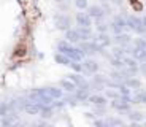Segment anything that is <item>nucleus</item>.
<instances>
[{
  "instance_id": "obj_1",
  "label": "nucleus",
  "mask_w": 146,
  "mask_h": 127,
  "mask_svg": "<svg viewBox=\"0 0 146 127\" xmlns=\"http://www.w3.org/2000/svg\"><path fill=\"white\" fill-rule=\"evenodd\" d=\"M51 19H52V24H54L56 30H59V32H65L67 29L73 27V24H75V22H73V18L68 13L59 11V10H56L54 13H52Z\"/></svg>"
},
{
  "instance_id": "obj_38",
  "label": "nucleus",
  "mask_w": 146,
  "mask_h": 127,
  "mask_svg": "<svg viewBox=\"0 0 146 127\" xmlns=\"http://www.w3.org/2000/svg\"><path fill=\"white\" fill-rule=\"evenodd\" d=\"M102 2H110V0H102Z\"/></svg>"
},
{
  "instance_id": "obj_36",
  "label": "nucleus",
  "mask_w": 146,
  "mask_h": 127,
  "mask_svg": "<svg viewBox=\"0 0 146 127\" xmlns=\"http://www.w3.org/2000/svg\"><path fill=\"white\" fill-rule=\"evenodd\" d=\"M52 2H54V3L57 5V3H64V2H67V0H52Z\"/></svg>"
},
{
  "instance_id": "obj_14",
  "label": "nucleus",
  "mask_w": 146,
  "mask_h": 127,
  "mask_svg": "<svg viewBox=\"0 0 146 127\" xmlns=\"http://www.w3.org/2000/svg\"><path fill=\"white\" fill-rule=\"evenodd\" d=\"M64 38H65L67 41H70V43H73V45H78L81 41V37H80V33H78L76 27L67 29L65 32H64Z\"/></svg>"
},
{
  "instance_id": "obj_31",
  "label": "nucleus",
  "mask_w": 146,
  "mask_h": 127,
  "mask_svg": "<svg viewBox=\"0 0 146 127\" xmlns=\"http://www.w3.org/2000/svg\"><path fill=\"white\" fill-rule=\"evenodd\" d=\"M10 113V105H8V102H0V118L5 116V114H8Z\"/></svg>"
},
{
  "instance_id": "obj_15",
  "label": "nucleus",
  "mask_w": 146,
  "mask_h": 127,
  "mask_svg": "<svg viewBox=\"0 0 146 127\" xmlns=\"http://www.w3.org/2000/svg\"><path fill=\"white\" fill-rule=\"evenodd\" d=\"M76 30L78 33H80L81 37V40H94V37H95V30L94 27H80V25H76Z\"/></svg>"
},
{
  "instance_id": "obj_13",
  "label": "nucleus",
  "mask_w": 146,
  "mask_h": 127,
  "mask_svg": "<svg viewBox=\"0 0 146 127\" xmlns=\"http://www.w3.org/2000/svg\"><path fill=\"white\" fill-rule=\"evenodd\" d=\"M91 89H86V87H76L75 91V97L78 98L80 105H89V95H91Z\"/></svg>"
},
{
  "instance_id": "obj_39",
  "label": "nucleus",
  "mask_w": 146,
  "mask_h": 127,
  "mask_svg": "<svg viewBox=\"0 0 146 127\" xmlns=\"http://www.w3.org/2000/svg\"><path fill=\"white\" fill-rule=\"evenodd\" d=\"M145 13H146V10H145Z\"/></svg>"
},
{
  "instance_id": "obj_21",
  "label": "nucleus",
  "mask_w": 146,
  "mask_h": 127,
  "mask_svg": "<svg viewBox=\"0 0 146 127\" xmlns=\"http://www.w3.org/2000/svg\"><path fill=\"white\" fill-rule=\"evenodd\" d=\"M56 110L52 108V105H43L40 110V114H38V118H43V119H48V121H51L52 118H54L56 114Z\"/></svg>"
},
{
  "instance_id": "obj_9",
  "label": "nucleus",
  "mask_w": 146,
  "mask_h": 127,
  "mask_svg": "<svg viewBox=\"0 0 146 127\" xmlns=\"http://www.w3.org/2000/svg\"><path fill=\"white\" fill-rule=\"evenodd\" d=\"M125 118H127V122H138V124H141L143 121H145V118H146V113H143L141 110L132 106V108L125 113Z\"/></svg>"
},
{
  "instance_id": "obj_11",
  "label": "nucleus",
  "mask_w": 146,
  "mask_h": 127,
  "mask_svg": "<svg viewBox=\"0 0 146 127\" xmlns=\"http://www.w3.org/2000/svg\"><path fill=\"white\" fill-rule=\"evenodd\" d=\"M94 40L99 41L103 48H111V46H113V37H111V33H110V32H100V33L95 32Z\"/></svg>"
},
{
  "instance_id": "obj_18",
  "label": "nucleus",
  "mask_w": 146,
  "mask_h": 127,
  "mask_svg": "<svg viewBox=\"0 0 146 127\" xmlns=\"http://www.w3.org/2000/svg\"><path fill=\"white\" fill-rule=\"evenodd\" d=\"M106 122H108V127H116V126H125L127 121L122 119L121 114H106Z\"/></svg>"
},
{
  "instance_id": "obj_10",
  "label": "nucleus",
  "mask_w": 146,
  "mask_h": 127,
  "mask_svg": "<svg viewBox=\"0 0 146 127\" xmlns=\"http://www.w3.org/2000/svg\"><path fill=\"white\" fill-rule=\"evenodd\" d=\"M41 106H43V103H38V102H29V103H26V105H24V108H22L21 113H24V114H27V116L38 118Z\"/></svg>"
},
{
  "instance_id": "obj_34",
  "label": "nucleus",
  "mask_w": 146,
  "mask_h": 127,
  "mask_svg": "<svg viewBox=\"0 0 146 127\" xmlns=\"http://www.w3.org/2000/svg\"><path fill=\"white\" fill-rule=\"evenodd\" d=\"M111 2V5H113L114 8H122L124 7V0H110Z\"/></svg>"
},
{
  "instance_id": "obj_8",
  "label": "nucleus",
  "mask_w": 146,
  "mask_h": 127,
  "mask_svg": "<svg viewBox=\"0 0 146 127\" xmlns=\"http://www.w3.org/2000/svg\"><path fill=\"white\" fill-rule=\"evenodd\" d=\"M113 37V45H119V46H129L133 40V37H132V32L129 30H124V32L121 33H116V35H111Z\"/></svg>"
},
{
  "instance_id": "obj_7",
  "label": "nucleus",
  "mask_w": 146,
  "mask_h": 127,
  "mask_svg": "<svg viewBox=\"0 0 146 127\" xmlns=\"http://www.w3.org/2000/svg\"><path fill=\"white\" fill-rule=\"evenodd\" d=\"M86 13L94 19V22L100 21V19H106V15H105V10H103L102 3H89Z\"/></svg>"
},
{
  "instance_id": "obj_26",
  "label": "nucleus",
  "mask_w": 146,
  "mask_h": 127,
  "mask_svg": "<svg viewBox=\"0 0 146 127\" xmlns=\"http://www.w3.org/2000/svg\"><path fill=\"white\" fill-rule=\"evenodd\" d=\"M106 62L110 64V67H111V68H124V61H122V59H119V57H114L113 54L106 59Z\"/></svg>"
},
{
  "instance_id": "obj_35",
  "label": "nucleus",
  "mask_w": 146,
  "mask_h": 127,
  "mask_svg": "<svg viewBox=\"0 0 146 127\" xmlns=\"http://www.w3.org/2000/svg\"><path fill=\"white\" fill-rule=\"evenodd\" d=\"M138 67H140V75L146 76V61L140 62V64H138Z\"/></svg>"
},
{
  "instance_id": "obj_3",
  "label": "nucleus",
  "mask_w": 146,
  "mask_h": 127,
  "mask_svg": "<svg viewBox=\"0 0 146 127\" xmlns=\"http://www.w3.org/2000/svg\"><path fill=\"white\" fill-rule=\"evenodd\" d=\"M106 80H108V75H103V73H100V72L91 75V78H89L91 89L94 92H102L106 87Z\"/></svg>"
},
{
  "instance_id": "obj_5",
  "label": "nucleus",
  "mask_w": 146,
  "mask_h": 127,
  "mask_svg": "<svg viewBox=\"0 0 146 127\" xmlns=\"http://www.w3.org/2000/svg\"><path fill=\"white\" fill-rule=\"evenodd\" d=\"M108 106H110V110H113L114 113H117L121 116H125V113H127L133 105H132V103H127V102L119 100V98H113V100L108 102Z\"/></svg>"
},
{
  "instance_id": "obj_23",
  "label": "nucleus",
  "mask_w": 146,
  "mask_h": 127,
  "mask_svg": "<svg viewBox=\"0 0 146 127\" xmlns=\"http://www.w3.org/2000/svg\"><path fill=\"white\" fill-rule=\"evenodd\" d=\"M94 30L97 33H100V32H110V21H106V19L95 21L94 22Z\"/></svg>"
},
{
  "instance_id": "obj_17",
  "label": "nucleus",
  "mask_w": 146,
  "mask_h": 127,
  "mask_svg": "<svg viewBox=\"0 0 146 127\" xmlns=\"http://www.w3.org/2000/svg\"><path fill=\"white\" fill-rule=\"evenodd\" d=\"M44 89H46L48 95H51L52 98H62V95L65 94L59 84H49V86H44Z\"/></svg>"
},
{
  "instance_id": "obj_12",
  "label": "nucleus",
  "mask_w": 146,
  "mask_h": 127,
  "mask_svg": "<svg viewBox=\"0 0 146 127\" xmlns=\"http://www.w3.org/2000/svg\"><path fill=\"white\" fill-rule=\"evenodd\" d=\"M89 105H108V98L105 97V94L103 92H91V95H89Z\"/></svg>"
},
{
  "instance_id": "obj_27",
  "label": "nucleus",
  "mask_w": 146,
  "mask_h": 127,
  "mask_svg": "<svg viewBox=\"0 0 146 127\" xmlns=\"http://www.w3.org/2000/svg\"><path fill=\"white\" fill-rule=\"evenodd\" d=\"M103 94H105V97L108 98V100H113V98H119V91L117 89H114V87H105L103 89Z\"/></svg>"
},
{
  "instance_id": "obj_30",
  "label": "nucleus",
  "mask_w": 146,
  "mask_h": 127,
  "mask_svg": "<svg viewBox=\"0 0 146 127\" xmlns=\"http://www.w3.org/2000/svg\"><path fill=\"white\" fill-rule=\"evenodd\" d=\"M91 124L94 127H108V122H106V118L105 116H103V118H95Z\"/></svg>"
},
{
  "instance_id": "obj_28",
  "label": "nucleus",
  "mask_w": 146,
  "mask_h": 127,
  "mask_svg": "<svg viewBox=\"0 0 146 127\" xmlns=\"http://www.w3.org/2000/svg\"><path fill=\"white\" fill-rule=\"evenodd\" d=\"M27 51H29L27 45H18V46L15 48V53H13V56H15V57H24V56L27 54Z\"/></svg>"
},
{
  "instance_id": "obj_6",
  "label": "nucleus",
  "mask_w": 146,
  "mask_h": 127,
  "mask_svg": "<svg viewBox=\"0 0 146 127\" xmlns=\"http://www.w3.org/2000/svg\"><path fill=\"white\" fill-rule=\"evenodd\" d=\"M73 22H75V25H80V27H94V19L86 11L76 10V13L73 15Z\"/></svg>"
},
{
  "instance_id": "obj_22",
  "label": "nucleus",
  "mask_w": 146,
  "mask_h": 127,
  "mask_svg": "<svg viewBox=\"0 0 146 127\" xmlns=\"http://www.w3.org/2000/svg\"><path fill=\"white\" fill-rule=\"evenodd\" d=\"M124 83L130 87L132 91H138V89L143 87V83H141V80H140L138 76H127V78L124 80Z\"/></svg>"
},
{
  "instance_id": "obj_20",
  "label": "nucleus",
  "mask_w": 146,
  "mask_h": 127,
  "mask_svg": "<svg viewBox=\"0 0 146 127\" xmlns=\"http://www.w3.org/2000/svg\"><path fill=\"white\" fill-rule=\"evenodd\" d=\"M62 100L65 102V105L70 106V108H78V106H80V102L75 97V92H65V94L62 95Z\"/></svg>"
},
{
  "instance_id": "obj_4",
  "label": "nucleus",
  "mask_w": 146,
  "mask_h": 127,
  "mask_svg": "<svg viewBox=\"0 0 146 127\" xmlns=\"http://www.w3.org/2000/svg\"><path fill=\"white\" fill-rule=\"evenodd\" d=\"M83 67H84V75L86 76H91L94 73L100 72V62L95 59V56H86L83 59Z\"/></svg>"
},
{
  "instance_id": "obj_24",
  "label": "nucleus",
  "mask_w": 146,
  "mask_h": 127,
  "mask_svg": "<svg viewBox=\"0 0 146 127\" xmlns=\"http://www.w3.org/2000/svg\"><path fill=\"white\" fill-rule=\"evenodd\" d=\"M110 53L114 56V57H119V59H124L127 56V51H125L124 46H119V45H113L110 48Z\"/></svg>"
},
{
  "instance_id": "obj_19",
  "label": "nucleus",
  "mask_w": 146,
  "mask_h": 127,
  "mask_svg": "<svg viewBox=\"0 0 146 127\" xmlns=\"http://www.w3.org/2000/svg\"><path fill=\"white\" fill-rule=\"evenodd\" d=\"M52 61H54L57 65H62V67H68L70 64H72V59H70L68 56H65L64 53H59V51H56L54 54H52Z\"/></svg>"
},
{
  "instance_id": "obj_25",
  "label": "nucleus",
  "mask_w": 146,
  "mask_h": 127,
  "mask_svg": "<svg viewBox=\"0 0 146 127\" xmlns=\"http://www.w3.org/2000/svg\"><path fill=\"white\" fill-rule=\"evenodd\" d=\"M91 110L95 113V116H97V118H103V116H106V114H108L110 106L108 105H92Z\"/></svg>"
},
{
  "instance_id": "obj_2",
  "label": "nucleus",
  "mask_w": 146,
  "mask_h": 127,
  "mask_svg": "<svg viewBox=\"0 0 146 127\" xmlns=\"http://www.w3.org/2000/svg\"><path fill=\"white\" fill-rule=\"evenodd\" d=\"M127 30V22H125V16L122 13H116V15L111 16L110 19V33L111 35H116Z\"/></svg>"
},
{
  "instance_id": "obj_33",
  "label": "nucleus",
  "mask_w": 146,
  "mask_h": 127,
  "mask_svg": "<svg viewBox=\"0 0 146 127\" xmlns=\"http://www.w3.org/2000/svg\"><path fill=\"white\" fill-rule=\"evenodd\" d=\"M32 126H49V121H48V119H43V118H40V119L33 121Z\"/></svg>"
},
{
  "instance_id": "obj_32",
  "label": "nucleus",
  "mask_w": 146,
  "mask_h": 127,
  "mask_svg": "<svg viewBox=\"0 0 146 127\" xmlns=\"http://www.w3.org/2000/svg\"><path fill=\"white\" fill-rule=\"evenodd\" d=\"M83 116L86 118V119H88V121H91V122H92V121L95 119V118H97V116H95V113L92 111V110H91V111H84V113H83Z\"/></svg>"
},
{
  "instance_id": "obj_29",
  "label": "nucleus",
  "mask_w": 146,
  "mask_h": 127,
  "mask_svg": "<svg viewBox=\"0 0 146 127\" xmlns=\"http://www.w3.org/2000/svg\"><path fill=\"white\" fill-rule=\"evenodd\" d=\"M72 3H73V7L76 8V10L86 11L88 7H89V0H72Z\"/></svg>"
},
{
  "instance_id": "obj_16",
  "label": "nucleus",
  "mask_w": 146,
  "mask_h": 127,
  "mask_svg": "<svg viewBox=\"0 0 146 127\" xmlns=\"http://www.w3.org/2000/svg\"><path fill=\"white\" fill-rule=\"evenodd\" d=\"M57 84L64 89V92H75V91H76V84L73 83L68 76H64V78H60V80L57 81Z\"/></svg>"
},
{
  "instance_id": "obj_37",
  "label": "nucleus",
  "mask_w": 146,
  "mask_h": 127,
  "mask_svg": "<svg viewBox=\"0 0 146 127\" xmlns=\"http://www.w3.org/2000/svg\"><path fill=\"white\" fill-rule=\"evenodd\" d=\"M141 21H143V24L146 25V15H143V16H141Z\"/></svg>"
}]
</instances>
